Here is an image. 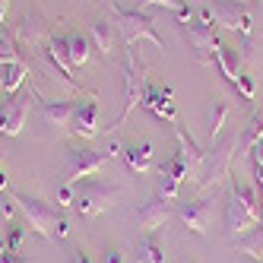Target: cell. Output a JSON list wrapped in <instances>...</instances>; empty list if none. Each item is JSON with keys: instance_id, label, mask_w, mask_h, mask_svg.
<instances>
[{"instance_id": "cell-36", "label": "cell", "mask_w": 263, "mask_h": 263, "mask_svg": "<svg viewBox=\"0 0 263 263\" xmlns=\"http://www.w3.org/2000/svg\"><path fill=\"white\" fill-rule=\"evenodd\" d=\"M251 159H254V165H263V140L251 146Z\"/></svg>"}, {"instance_id": "cell-32", "label": "cell", "mask_w": 263, "mask_h": 263, "mask_svg": "<svg viewBox=\"0 0 263 263\" xmlns=\"http://www.w3.org/2000/svg\"><path fill=\"white\" fill-rule=\"evenodd\" d=\"M23 238H26V232L20 229V225H10V232H7V248H10V254H20Z\"/></svg>"}, {"instance_id": "cell-27", "label": "cell", "mask_w": 263, "mask_h": 263, "mask_svg": "<svg viewBox=\"0 0 263 263\" xmlns=\"http://www.w3.org/2000/svg\"><path fill=\"white\" fill-rule=\"evenodd\" d=\"M238 248H241V254H248V257L260 260V257H263V225H257L254 232L244 235V238L238 241Z\"/></svg>"}, {"instance_id": "cell-9", "label": "cell", "mask_w": 263, "mask_h": 263, "mask_svg": "<svg viewBox=\"0 0 263 263\" xmlns=\"http://www.w3.org/2000/svg\"><path fill=\"white\" fill-rule=\"evenodd\" d=\"M143 89H146V80L140 77L137 70V61H134V51H127V64H124V108H121V118L111 124V130H118L127 124V118L134 115V108L143 105Z\"/></svg>"}, {"instance_id": "cell-45", "label": "cell", "mask_w": 263, "mask_h": 263, "mask_svg": "<svg viewBox=\"0 0 263 263\" xmlns=\"http://www.w3.org/2000/svg\"><path fill=\"white\" fill-rule=\"evenodd\" d=\"M260 4H263V0H260Z\"/></svg>"}, {"instance_id": "cell-19", "label": "cell", "mask_w": 263, "mask_h": 263, "mask_svg": "<svg viewBox=\"0 0 263 263\" xmlns=\"http://www.w3.org/2000/svg\"><path fill=\"white\" fill-rule=\"evenodd\" d=\"M26 77H29V67L23 61L4 64V67H0V92H4V96H13L16 89H23Z\"/></svg>"}, {"instance_id": "cell-17", "label": "cell", "mask_w": 263, "mask_h": 263, "mask_svg": "<svg viewBox=\"0 0 263 263\" xmlns=\"http://www.w3.org/2000/svg\"><path fill=\"white\" fill-rule=\"evenodd\" d=\"M124 162H127V168L130 172H137V175H143V172H149L153 168V143H130L127 149H124Z\"/></svg>"}, {"instance_id": "cell-14", "label": "cell", "mask_w": 263, "mask_h": 263, "mask_svg": "<svg viewBox=\"0 0 263 263\" xmlns=\"http://www.w3.org/2000/svg\"><path fill=\"white\" fill-rule=\"evenodd\" d=\"M16 42L26 45V48H42V45H48L51 35H48V26H45V16L26 13L23 23L16 26Z\"/></svg>"}, {"instance_id": "cell-34", "label": "cell", "mask_w": 263, "mask_h": 263, "mask_svg": "<svg viewBox=\"0 0 263 263\" xmlns=\"http://www.w3.org/2000/svg\"><path fill=\"white\" fill-rule=\"evenodd\" d=\"M73 197H77V184H64L61 187V191H58V203H61V210H64V206H73Z\"/></svg>"}, {"instance_id": "cell-11", "label": "cell", "mask_w": 263, "mask_h": 263, "mask_svg": "<svg viewBox=\"0 0 263 263\" xmlns=\"http://www.w3.org/2000/svg\"><path fill=\"white\" fill-rule=\"evenodd\" d=\"M99 130V105H96V96L89 99H80L73 105V115H70V134L80 137V140H92Z\"/></svg>"}, {"instance_id": "cell-2", "label": "cell", "mask_w": 263, "mask_h": 263, "mask_svg": "<svg viewBox=\"0 0 263 263\" xmlns=\"http://www.w3.org/2000/svg\"><path fill=\"white\" fill-rule=\"evenodd\" d=\"M235 149H238V137H225L219 146H213V153L200 165V191H210V187H216V184H222L229 178Z\"/></svg>"}, {"instance_id": "cell-40", "label": "cell", "mask_w": 263, "mask_h": 263, "mask_svg": "<svg viewBox=\"0 0 263 263\" xmlns=\"http://www.w3.org/2000/svg\"><path fill=\"white\" fill-rule=\"evenodd\" d=\"M254 168H257V187L263 191V165H254Z\"/></svg>"}, {"instance_id": "cell-29", "label": "cell", "mask_w": 263, "mask_h": 263, "mask_svg": "<svg viewBox=\"0 0 263 263\" xmlns=\"http://www.w3.org/2000/svg\"><path fill=\"white\" fill-rule=\"evenodd\" d=\"M16 48H20V45H16V39H10V32L0 26V67L20 61V51H16Z\"/></svg>"}, {"instance_id": "cell-8", "label": "cell", "mask_w": 263, "mask_h": 263, "mask_svg": "<svg viewBox=\"0 0 263 263\" xmlns=\"http://www.w3.org/2000/svg\"><path fill=\"white\" fill-rule=\"evenodd\" d=\"M111 162L108 153H96V149H89V146H73L70 149V159H67V181L70 184H80L92 175H99L102 168Z\"/></svg>"}, {"instance_id": "cell-39", "label": "cell", "mask_w": 263, "mask_h": 263, "mask_svg": "<svg viewBox=\"0 0 263 263\" xmlns=\"http://www.w3.org/2000/svg\"><path fill=\"white\" fill-rule=\"evenodd\" d=\"M7 7H10V0H0V26H4V20H7Z\"/></svg>"}, {"instance_id": "cell-18", "label": "cell", "mask_w": 263, "mask_h": 263, "mask_svg": "<svg viewBox=\"0 0 263 263\" xmlns=\"http://www.w3.org/2000/svg\"><path fill=\"white\" fill-rule=\"evenodd\" d=\"M175 137H178V156L187 162V168H191V175H197L200 172V165H203V159H206V153L194 143V137H187L181 127H175Z\"/></svg>"}, {"instance_id": "cell-37", "label": "cell", "mask_w": 263, "mask_h": 263, "mask_svg": "<svg viewBox=\"0 0 263 263\" xmlns=\"http://www.w3.org/2000/svg\"><path fill=\"white\" fill-rule=\"evenodd\" d=\"M105 263H124V254L121 251H108L105 254Z\"/></svg>"}, {"instance_id": "cell-16", "label": "cell", "mask_w": 263, "mask_h": 263, "mask_svg": "<svg viewBox=\"0 0 263 263\" xmlns=\"http://www.w3.org/2000/svg\"><path fill=\"white\" fill-rule=\"evenodd\" d=\"M168 219H172V200H162V197H156V200L143 203V210L137 213V225H140V229H143L146 235L159 232Z\"/></svg>"}, {"instance_id": "cell-15", "label": "cell", "mask_w": 263, "mask_h": 263, "mask_svg": "<svg viewBox=\"0 0 263 263\" xmlns=\"http://www.w3.org/2000/svg\"><path fill=\"white\" fill-rule=\"evenodd\" d=\"M260 225V216H254L244 203H238L235 197L229 200V206H225V229H229L235 238H244L248 232H254Z\"/></svg>"}, {"instance_id": "cell-10", "label": "cell", "mask_w": 263, "mask_h": 263, "mask_svg": "<svg viewBox=\"0 0 263 263\" xmlns=\"http://www.w3.org/2000/svg\"><path fill=\"white\" fill-rule=\"evenodd\" d=\"M73 105H77V99H67V96H58V99H42V105H39L42 124L51 130V134H64V130H70Z\"/></svg>"}, {"instance_id": "cell-20", "label": "cell", "mask_w": 263, "mask_h": 263, "mask_svg": "<svg viewBox=\"0 0 263 263\" xmlns=\"http://www.w3.org/2000/svg\"><path fill=\"white\" fill-rule=\"evenodd\" d=\"M45 48H48V51H45V54H48V61L58 67L64 77L73 80V64H70V45H67V39H58V35H51V42H48Z\"/></svg>"}, {"instance_id": "cell-24", "label": "cell", "mask_w": 263, "mask_h": 263, "mask_svg": "<svg viewBox=\"0 0 263 263\" xmlns=\"http://www.w3.org/2000/svg\"><path fill=\"white\" fill-rule=\"evenodd\" d=\"M229 115H232V105L225 102V99H213V105H210V127H206V130H210V140H216L222 134Z\"/></svg>"}, {"instance_id": "cell-5", "label": "cell", "mask_w": 263, "mask_h": 263, "mask_svg": "<svg viewBox=\"0 0 263 263\" xmlns=\"http://www.w3.org/2000/svg\"><path fill=\"white\" fill-rule=\"evenodd\" d=\"M32 99L35 89H16L13 96H7V102H0V137H20L26 118L32 111Z\"/></svg>"}, {"instance_id": "cell-35", "label": "cell", "mask_w": 263, "mask_h": 263, "mask_svg": "<svg viewBox=\"0 0 263 263\" xmlns=\"http://www.w3.org/2000/svg\"><path fill=\"white\" fill-rule=\"evenodd\" d=\"M175 20H178L181 26H187V23L194 20V10H191V7H181V10H175Z\"/></svg>"}, {"instance_id": "cell-44", "label": "cell", "mask_w": 263, "mask_h": 263, "mask_svg": "<svg viewBox=\"0 0 263 263\" xmlns=\"http://www.w3.org/2000/svg\"><path fill=\"white\" fill-rule=\"evenodd\" d=\"M0 96H4V92H0Z\"/></svg>"}, {"instance_id": "cell-31", "label": "cell", "mask_w": 263, "mask_h": 263, "mask_svg": "<svg viewBox=\"0 0 263 263\" xmlns=\"http://www.w3.org/2000/svg\"><path fill=\"white\" fill-rule=\"evenodd\" d=\"M143 7H165V10H181V7H187V0H137V10H143Z\"/></svg>"}, {"instance_id": "cell-26", "label": "cell", "mask_w": 263, "mask_h": 263, "mask_svg": "<svg viewBox=\"0 0 263 263\" xmlns=\"http://www.w3.org/2000/svg\"><path fill=\"white\" fill-rule=\"evenodd\" d=\"M92 42H96L99 54H111V45H115V29H111L108 20H99L92 26Z\"/></svg>"}, {"instance_id": "cell-25", "label": "cell", "mask_w": 263, "mask_h": 263, "mask_svg": "<svg viewBox=\"0 0 263 263\" xmlns=\"http://www.w3.org/2000/svg\"><path fill=\"white\" fill-rule=\"evenodd\" d=\"M260 140H263V111H257V115L248 121V127H244V134L238 137V146L251 153V146H254V143H260Z\"/></svg>"}, {"instance_id": "cell-38", "label": "cell", "mask_w": 263, "mask_h": 263, "mask_svg": "<svg viewBox=\"0 0 263 263\" xmlns=\"http://www.w3.org/2000/svg\"><path fill=\"white\" fill-rule=\"evenodd\" d=\"M73 263H92V260H89V254H83V251H77V254H73Z\"/></svg>"}, {"instance_id": "cell-30", "label": "cell", "mask_w": 263, "mask_h": 263, "mask_svg": "<svg viewBox=\"0 0 263 263\" xmlns=\"http://www.w3.org/2000/svg\"><path fill=\"white\" fill-rule=\"evenodd\" d=\"M178 194H181V181H178V178H172V175H168L165 168H162V172H159V197L175 203V200H178Z\"/></svg>"}, {"instance_id": "cell-42", "label": "cell", "mask_w": 263, "mask_h": 263, "mask_svg": "<svg viewBox=\"0 0 263 263\" xmlns=\"http://www.w3.org/2000/svg\"><path fill=\"white\" fill-rule=\"evenodd\" d=\"M13 263H29V257H20V254H16V257H13Z\"/></svg>"}, {"instance_id": "cell-23", "label": "cell", "mask_w": 263, "mask_h": 263, "mask_svg": "<svg viewBox=\"0 0 263 263\" xmlns=\"http://www.w3.org/2000/svg\"><path fill=\"white\" fill-rule=\"evenodd\" d=\"M137 257H140V263H165V248H162V241H159L156 235L140 238V244H137Z\"/></svg>"}, {"instance_id": "cell-12", "label": "cell", "mask_w": 263, "mask_h": 263, "mask_svg": "<svg viewBox=\"0 0 263 263\" xmlns=\"http://www.w3.org/2000/svg\"><path fill=\"white\" fill-rule=\"evenodd\" d=\"M181 222H184V229H191L194 235H206L210 232V222H213V200L197 197L191 203H184L181 206Z\"/></svg>"}, {"instance_id": "cell-22", "label": "cell", "mask_w": 263, "mask_h": 263, "mask_svg": "<svg viewBox=\"0 0 263 263\" xmlns=\"http://www.w3.org/2000/svg\"><path fill=\"white\" fill-rule=\"evenodd\" d=\"M67 45H70V64H73V70H77V67H86L89 58H92V45H89L86 35H83V32L67 35Z\"/></svg>"}, {"instance_id": "cell-3", "label": "cell", "mask_w": 263, "mask_h": 263, "mask_svg": "<svg viewBox=\"0 0 263 263\" xmlns=\"http://www.w3.org/2000/svg\"><path fill=\"white\" fill-rule=\"evenodd\" d=\"M115 29L121 32V39L127 42V48L134 45V42H140V39H149L153 45L165 48L162 35L156 32V23L149 20L143 10H118V7H115Z\"/></svg>"}, {"instance_id": "cell-41", "label": "cell", "mask_w": 263, "mask_h": 263, "mask_svg": "<svg viewBox=\"0 0 263 263\" xmlns=\"http://www.w3.org/2000/svg\"><path fill=\"white\" fill-rule=\"evenodd\" d=\"M7 187H10V178H7L4 172H0V191H7Z\"/></svg>"}, {"instance_id": "cell-43", "label": "cell", "mask_w": 263, "mask_h": 263, "mask_svg": "<svg viewBox=\"0 0 263 263\" xmlns=\"http://www.w3.org/2000/svg\"><path fill=\"white\" fill-rule=\"evenodd\" d=\"M115 4H118V0H111V7H115Z\"/></svg>"}, {"instance_id": "cell-21", "label": "cell", "mask_w": 263, "mask_h": 263, "mask_svg": "<svg viewBox=\"0 0 263 263\" xmlns=\"http://www.w3.org/2000/svg\"><path fill=\"white\" fill-rule=\"evenodd\" d=\"M216 64H219V70H222V77L229 80L232 86H238V77H241V54L235 51V48H229V45H219V51H216Z\"/></svg>"}, {"instance_id": "cell-7", "label": "cell", "mask_w": 263, "mask_h": 263, "mask_svg": "<svg viewBox=\"0 0 263 263\" xmlns=\"http://www.w3.org/2000/svg\"><path fill=\"white\" fill-rule=\"evenodd\" d=\"M210 10H213L216 26L232 29V32H241V35H248V39H254V16H251V10L244 7L241 0H213Z\"/></svg>"}, {"instance_id": "cell-33", "label": "cell", "mask_w": 263, "mask_h": 263, "mask_svg": "<svg viewBox=\"0 0 263 263\" xmlns=\"http://www.w3.org/2000/svg\"><path fill=\"white\" fill-rule=\"evenodd\" d=\"M238 89H241V96L248 99V102L257 96V83H254V77H251V73H241V77H238Z\"/></svg>"}, {"instance_id": "cell-4", "label": "cell", "mask_w": 263, "mask_h": 263, "mask_svg": "<svg viewBox=\"0 0 263 263\" xmlns=\"http://www.w3.org/2000/svg\"><path fill=\"white\" fill-rule=\"evenodd\" d=\"M118 194H121L118 187H111V184H105V181H89V178H86V184L77 187L73 206H77V213H80L83 219H92V216L105 213L108 206L118 200Z\"/></svg>"}, {"instance_id": "cell-1", "label": "cell", "mask_w": 263, "mask_h": 263, "mask_svg": "<svg viewBox=\"0 0 263 263\" xmlns=\"http://www.w3.org/2000/svg\"><path fill=\"white\" fill-rule=\"evenodd\" d=\"M16 203H20L26 222L42 238H48V241H64L70 235V222L61 216V210H54L51 203H45L39 197H26V194H16Z\"/></svg>"}, {"instance_id": "cell-6", "label": "cell", "mask_w": 263, "mask_h": 263, "mask_svg": "<svg viewBox=\"0 0 263 263\" xmlns=\"http://www.w3.org/2000/svg\"><path fill=\"white\" fill-rule=\"evenodd\" d=\"M187 39H191L194 51H197V61L200 64H210V51L216 54L219 51V42H216V20H213V10L210 4L200 7V16L187 23Z\"/></svg>"}, {"instance_id": "cell-28", "label": "cell", "mask_w": 263, "mask_h": 263, "mask_svg": "<svg viewBox=\"0 0 263 263\" xmlns=\"http://www.w3.org/2000/svg\"><path fill=\"white\" fill-rule=\"evenodd\" d=\"M232 197H235L238 203L248 206L254 216H260V197H257L254 187H248V184H235V187H232Z\"/></svg>"}, {"instance_id": "cell-13", "label": "cell", "mask_w": 263, "mask_h": 263, "mask_svg": "<svg viewBox=\"0 0 263 263\" xmlns=\"http://www.w3.org/2000/svg\"><path fill=\"white\" fill-rule=\"evenodd\" d=\"M143 108H149L156 118L175 124V96H172V89H168V86H149L146 83V89H143Z\"/></svg>"}]
</instances>
